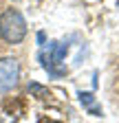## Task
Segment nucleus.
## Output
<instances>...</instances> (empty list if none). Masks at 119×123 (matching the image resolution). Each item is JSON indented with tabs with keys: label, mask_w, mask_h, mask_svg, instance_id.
<instances>
[{
	"label": "nucleus",
	"mask_w": 119,
	"mask_h": 123,
	"mask_svg": "<svg viewBox=\"0 0 119 123\" xmlns=\"http://www.w3.org/2000/svg\"><path fill=\"white\" fill-rule=\"evenodd\" d=\"M20 79V64L16 57L0 59V92H9L18 86Z\"/></svg>",
	"instance_id": "nucleus-2"
},
{
	"label": "nucleus",
	"mask_w": 119,
	"mask_h": 123,
	"mask_svg": "<svg viewBox=\"0 0 119 123\" xmlns=\"http://www.w3.org/2000/svg\"><path fill=\"white\" fill-rule=\"evenodd\" d=\"M49 123H60V121H49Z\"/></svg>",
	"instance_id": "nucleus-5"
},
{
	"label": "nucleus",
	"mask_w": 119,
	"mask_h": 123,
	"mask_svg": "<svg viewBox=\"0 0 119 123\" xmlns=\"http://www.w3.org/2000/svg\"><path fill=\"white\" fill-rule=\"evenodd\" d=\"M44 40H46V37H44V33L40 31V33H38V42H40V44H44Z\"/></svg>",
	"instance_id": "nucleus-4"
},
{
	"label": "nucleus",
	"mask_w": 119,
	"mask_h": 123,
	"mask_svg": "<svg viewBox=\"0 0 119 123\" xmlns=\"http://www.w3.org/2000/svg\"><path fill=\"white\" fill-rule=\"evenodd\" d=\"M26 35V22L22 13L16 9H7L0 13V37L9 44H18Z\"/></svg>",
	"instance_id": "nucleus-1"
},
{
	"label": "nucleus",
	"mask_w": 119,
	"mask_h": 123,
	"mask_svg": "<svg viewBox=\"0 0 119 123\" xmlns=\"http://www.w3.org/2000/svg\"><path fill=\"white\" fill-rule=\"evenodd\" d=\"M82 103H86V105H93V95H88V92H86V95H84V92H82Z\"/></svg>",
	"instance_id": "nucleus-3"
}]
</instances>
